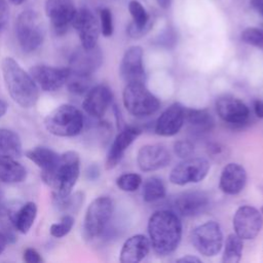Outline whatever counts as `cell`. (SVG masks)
Listing matches in <instances>:
<instances>
[{"mask_svg": "<svg viewBox=\"0 0 263 263\" xmlns=\"http://www.w3.org/2000/svg\"><path fill=\"white\" fill-rule=\"evenodd\" d=\"M147 230L154 252L158 255H168L175 252L181 242L183 225L177 213L159 210L150 216Z\"/></svg>", "mask_w": 263, "mask_h": 263, "instance_id": "cell-1", "label": "cell"}, {"mask_svg": "<svg viewBox=\"0 0 263 263\" xmlns=\"http://www.w3.org/2000/svg\"><path fill=\"white\" fill-rule=\"evenodd\" d=\"M1 71L5 87L14 103L25 109L36 105L40 88L30 73L11 57H5L1 62Z\"/></svg>", "mask_w": 263, "mask_h": 263, "instance_id": "cell-2", "label": "cell"}, {"mask_svg": "<svg viewBox=\"0 0 263 263\" xmlns=\"http://www.w3.org/2000/svg\"><path fill=\"white\" fill-rule=\"evenodd\" d=\"M80 174V157L76 151L69 150L60 154L57 166L48 186L52 188L53 200H59L72 192Z\"/></svg>", "mask_w": 263, "mask_h": 263, "instance_id": "cell-3", "label": "cell"}, {"mask_svg": "<svg viewBox=\"0 0 263 263\" xmlns=\"http://www.w3.org/2000/svg\"><path fill=\"white\" fill-rule=\"evenodd\" d=\"M44 126L49 134L55 137H75L83 130L84 116L75 106L63 104L45 116Z\"/></svg>", "mask_w": 263, "mask_h": 263, "instance_id": "cell-4", "label": "cell"}, {"mask_svg": "<svg viewBox=\"0 0 263 263\" xmlns=\"http://www.w3.org/2000/svg\"><path fill=\"white\" fill-rule=\"evenodd\" d=\"M122 102L126 111L136 117L154 114L160 102L144 84V82L126 83L122 91Z\"/></svg>", "mask_w": 263, "mask_h": 263, "instance_id": "cell-5", "label": "cell"}, {"mask_svg": "<svg viewBox=\"0 0 263 263\" xmlns=\"http://www.w3.org/2000/svg\"><path fill=\"white\" fill-rule=\"evenodd\" d=\"M15 35L24 51H35L42 44L45 36L44 25L40 15L33 10L23 11L15 22Z\"/></svg>", "mask_w": 263, "mask_h": 263, "instance_id": "cell-6", "label": "cell"}, {"mask_svg": "<svg viewBox=\"0 0 263 263\" xmlns=\"http://www.w3.org/2000/svg\"><path fill=\"white\" fill-rule=\"evenodd\" d=\"M114 211V202L110 196L102 195L95 198L87 206L83 233L86 238L92 239L100 236L106 229Z\"/></svg>", "mask_w": 263, "mask_h": 263, "instance_id": "cell-7", "label": "cell"}, {"mask_svg": "<svg viewBox=\"0 0 263 263\" xmlns=\"http://www.w3.org/2000/svg\"><path fill=\"white\" fill-rule=\"evenodd\" d=\"M190 239L195 250L205 257L218 255L224 242L221 226L215 221H206L196 226L191 231Z\"/></svg>", "mask_w": 263, "mask_h": 263, "instance_id": "cell-8", "label": "cell"}, {"mask_svg": "<svg viewBox=\"0 0 263 263\" xmlns=\"http://www.w3.org/2000/svg\"><path fill=\"white\" fill-rule=\"evenodd\" d=\"M210 162L203 157H188L173 167L168 180L172 184L185 186L201 182L209 174Z\"/></svg>", "mask_w": 263, "mask_h": 263, "instance_id": "cell-9", "label": "cell"}, {"mask_svg": "<svg viewBox=\"0 0 263 263\" xmlns=\"http://www.w3.org/2000/svg\"><path fill=\"white\" fill-rule=\"evenodd\" d=\"M232 225L234 233L241 239H254L263 227V217L255 206L240 205L233 215Z\"/></svg>", "mask_w": 263, "mask_h": 263, "instance_id": "cell-10", "label": "cell"}, {"mask_svg": "<svg viewBox=\"0 0 263 263\" xmlns=\"http://www.w3.org/2000/svg\"><path fill=\"white\" fill-rule=\"evenodd\" d=\"M45 12L55 34L63 35L72 26L76 8L73 0H46Z\"/></svg>", "mask_w": 263, "mask_h": 263, "instance_id": "cell-11", "label": "cell"}, {"mask_svg": "<svg viewBox=\"0 0 263 263\" xmlns=\"http://www.w3.org/2000/svg\"><path fill=\"white\" fill-rule=\"evenodd\" d=\"M215 107L219 117L231 125H242L250 117V109L246 103L230 95L219 97Z\"/></svg>", "mask_w": 263, "mask_h": 263, "instance_id": "cell-12", "label": "cell"}, {"mask_svg": "<svg viewBox=\"0 0 263 263\" xmlns=\"http://www.w3.org/2000/svg\"><path fill=\"white\" fill-rule=\"evenodd\" d=\"M102 64L103 53L98 45L91 48L80 46L72 52L68 68L73 73L91 76Z\"/></svg>", "mask_w": 263, "mask_h": 263, "instance_id": "cell-13", "label": "cell"}, {"mask_svg": "<svg viewBox=\"0 0 263 263\" xmlns=\"http://www.w3.org/2000/svg\"><path fill=\"white\" fill-rule=\"evenodd\" d=\"M143 58L144 50L139 45H133L124 51L119 65V74L125 83L145 81L146 73Z\"/></svg>", "mask_w": 263, "mask_h": 263, "instance_id": "cell-14", "label": "cell"}, {"mask_svg": "<svg viewBox=\"0 0 263 263\" xmlns=\"http://www.w3.org/2000/svg\"><path fill=\"white\" fill-rule=\"evenodd\" d=\"M70 69L58 68L47 65H36L30 69V74L34 81L44 91H57L61 89L67 81Z\"/></svg>", "mask_w": 263, "mask_h": 263, "instance_id": "cell-15", "label": "cell"}, {"mask_svg": "<svg viewBox=\"0 0 263 263\" xmlns=\"http://www.w3.org/2000/svg\"><path fill=\"white\" fill-rule=\"evenodd\" d=\"M72 26L76 30L81 46L91 48L97 45L100 35V25L96 15L87 8L76 10Z\"/></svg>", "mask_w": 263, "mask_h": 263, "instance_id": "cell-16", "label": "cell"}, {"mask_svg": "<svg viewBox=\"0 0 263 263\" xmlns=\"http://www.w3.org/2000/svg\"><path fill=\"white\" fill-rule=\"evenodd\" d=\"M113 93L106 84H97L91 86L85 93L82 102L84 112L95 119L102 118L112 104Z\"/></svg>", "mask_w": 263, "mask_h": 263, "instance_id": "cell-17", "label": "cell"}, {"mask_svg": "<svg viewBox=\"0 0 263 263\" xmlns=\"http://www.w3.org/2000/svg\"><path fill=\"white\" fill-rule=\"evenodd\" d=\"M171 162V154L162 144H147L137 153V164L142 172H154Z\"/></svg>", "mask_w": 263, "mask_h": 263, "instance_id": "cell-18", "label": "cell"}, {"mask_svg": "<svg viewBox=\"0 0 263 263\" xmlns=\"http://www.w3.org/2000/svg\"><path fill=\"white\" fill-rule=\"evenodd\" d=\"M185 122V107L181 103H173L157 118L154 132L161 137H173L183 127Z\"/></svg>", "mask_w": 263, "mask_h": 263, "instance_id": "cell-19", "label": "cell"}, {"mask_svg": "<svg viewBox=\"0 0 263 263\" xmlns=\"http://www.w3.org/2000/svg\"><path fill=\"white\" fill-rule=\"evenodd\" d=\"M141 133L142 132L139 127L133 125H127L120 129L108 149L105 161L106 170H112L120 162L127 148L140 136Z\"/></svg>", "mask_w": 263, "mask_h": 263, "instance_id": "cell-20", "label": "cell"}, {"mask_svg": "<svg viewBox=\"0 0 263 263\" xmlns=\"http://www.w3.org/2000/svg\"><path fill=\"white\" fill-rule=\"evenodd\" d=\"M247 171L236 162L227 163L221 171L219 178V188L227 195L239 194L247 184Z\"/></svg>", "mask_w": 263, "mask_h": 263, "instance_id": "cell-21", "label": "cell"}, {"mask_svg": "<svg viewBox=\"0 0 263 263\" xmlns=\"http://www.w3.org/2000/svg\"><path fill=\"white\" fill-rule=\"evenodd\" d=\"M209 195L203 191H186L175 199L177 213L183 217L191 218L200 215L209 206Z\"/></svg>", "mask_w": 263, "mask_h": 263, "instance_id": "cell-22", "label": "cell"}, {"mask_svg": "<svg viewBox=\"0 0 263 263\" xmlns=\"http://www.w3.org/2000/svg\"><path fill=\"white\" fill-rule=\"evenodd\" d=\"M150 240L144 234H134L122 245L119 253L121 263H138L144 260L150 252Z\"/></svg>", "mask_w": 263, "mask_h": 263, "instance_id": "cell-23", "label": "cell"}, {"mask_svg": "<svg viewBox=\"0 0 263 263\" xmlns=\"http://www.w3.org/2000/svg\"><path fill=\"white\" fill-rule=\"evenodd\" d=\"M25 155L41 170V178L47 184L57 166L60 154L48 147L37 146L27 150Z\"/></svg>", "mask_w": 263, "mask_h": 263, "instance_id": "cell-24", "label": "cell"}, {"mask_svg": "<svg viewBox=\"0 0 263 263\" xmlns=\"http://www.w3.org/2000/svg\"><path fill=\"white\" fill-rule=\"evenodd\" d=\"M128 10L133 22L127 27V34L132 38H141L147 34L152 26L150 16L144 6L137 0H130Z\"/></svg>", "mask_w": 263, "mask_h": 263, "instance_id": "cell-25", "label": "cell"}, {"mask_svg": "<svg viewBox=\"0 0 263 263\" xmlns=\"http://www.w3.org/2000/svg\"><path fill=\"white\" fill-rule=\"evenodd\" d=\"M27 178L25 166L12 156L0 155V182L5 184L22 183Z\"/></svg>", "mask_w": 263, "mask_h": 263, "instance_id": "cell-26", "label": "cell"}, {"mask_svg": "<svg viewBox=\"0 0 263 263\" xmlns=\"http://www.w3.org/2000/svg\"><path fill=\"white\" fill-rule=\"evenodd\" d=\"M15 213L12 206L4 202L0 198V231L3 233L8 242L13 243L16 241V227H15Z\"/></svg>", "mask_w": 263, "mask_h": 263, "instance_id": "cell-27", "label": "cell"}, {"mask_svg": "<svg viewBox=\"0 0 263 263\" xmlns=\"http://www.w3.org/2000/svg\"><path fill=\"white\" fill-rule=\"evenodd\" d=\"M185 121L198 132H210L215 125L214 117L206 109L185 108Z\"/></svg>", "mask_w": 263, "mask_h": 263, "instance_id": "cell-28", "label": "cell"}, {"mask_svg": "<svg viewBox=\"0 0 263 263\" xmlns=\"http://www.w3.org/2000/svg\"><path fill=\"white\" fill-rule=\"evenodd\" d=\"M22 141L20 136L8 128H0V155L20 157L22 155Z\"/></svg>", "mask_w": 263, "mask_h": 263, "instance_id": "cell-29", "label": "cell"}, {"mask_svg": "<svg viewBox=\"0 0 263 263\" xmlns=\"http://www.w3.org/2000/svg\"><path fill=\"white\" fill-rule=\"evenodd\" d=\"M37 216V204L33 201H28L23 204L15 213V227L17 232L26 234L34 224Z\"/></svg>", "mask_w": 263, "mask_h": 263, "instance_id": "cell-30", "label": "cell"}, {"mask_svg": "<svg viewBox=\"0 0 263 263\" xmlns=\"http://www.w3.org/2000/svg\"><path fill=\"white\" fill-rule=\"evenodd\" d=\"M223 263H238L241 260L242 250H243V239H241L237 234L230 233L227 235L225 241L223 242Z\"/></svg>", "mask_w": 263, "mask_h": 263, "instance_id": "cell-31", "label": "cell"}, {"mask_svg": "<svg viewBox=\"0 0 263 263\" xmlns=\"http://www.w3.org/2000/svg\"><path fill=\"white\" fill-rule=\"evenodd\" d=\"M143 199L146 202H154L162 199L166 194V188L161 179L158 177H150L143 184Z\"/></svg>", "mask_w": 263, "mask_h": 263, "instance_id": "cell-32", "label": "cell"}, {"mask_svg": "<svg viewBox=\"0 0 263 263\" xmlns=\"http://www.w3.org/2000/svg\"><path fill=\"white\" fill-rule=\"evenodd\" d=\"M84 197L85 196L82 191H76L74 193H70L62 199L53 200V203L61 212L72 215L79 212L84 202Z\"/></svg>", "mask_w": 263, "mask_h": 263, "instance_id": "cell-33", "label": "cell"}, {"mask_svg": "<svg viewBox=\"0 0 263 263\" xmlns=\"http://www.w3.org/2000/svg\"><path fill=\"white\" fill-rule=\"evenodd\" d=\"M65 85L69 92L73 95L81 96L86 93L90 89L91 79H90V76L80 75L70 71Z\"/></svg>", "mask_w": 263, "mask_h": 263, "instance_id": "cell-34", "label": "cell"}, {"mask_svg": "<svg viewBox=\"0 0 263 263\" xmlns=\"http://www.w3.org/2000/svg\"><path fill=\"white\" fill-rule=\"evenodd\" d=\"M142 177L137 173H125L116 179L117 187L124 192H135L142 185Z\"/></svg>", "mask_w": 263, "mask_h": 263, "instance_id": "cell-35", "label": "cell"}, {"mask_svg": "<svg viewBox=\"0 0 263 263\" xmlns=\"http://www.w3.org/2000/svg\"><path fill=\"white\" fill-rule=\"evenodd\" d=\"M74 223H75L74 217L72 215L65 214L62 217L60 222L53 223V224L50 225V228H49L50 235L53 236V237H57V238H61V237L66 236L71 231V229L73 228Z\"/></svg>", "mask_w": 263, "mask_h": 263, "instance_id": "cell-36", "label": "cell"}, {"mask_svg": "<svg viewBox=\"0 0 263 263\" xmlns=\"http://www.w3.org/2000/svg\"><path fill=\"white\" fill-rule=\"evenodd\" d=\"M240 39L246 44L263 49V29L250 27L245 29L240 34Z\"/></svg>", "mask_w": 263, "mask_h": 263, "instance_id": "cell-37", "label": "cell"}, {"mask_svg": "<svg viewBox=\"0 0 263 263\" xmlns=\"http://www.w3.org/2000/svg\"><path fill=\"white\" fill-rule=\"evenodd\" d=\"M100 28L102 34L105 37H110L113 34V17L112 12L109 8H103L100 11Z\"/></svg>", "mask_w": 263, "mask_h": 263, "instance_id": "cell-38", "label": "cell"}, {"mask_svg": "<svg viewBox=\"0 0 263 263\" xmlns=\"http://www.w3.org/2000/svg\"><path fill=\"white\" fill-rule=\"evenodd\" d=\"M174 153L177 157L181 159H185L191 157L194 152V145L192 142L188 140H178L174 143L173 146Z\"/></svg>", "mask_w": 263, "mask_h": 263, "instance_id": "cell-39", "label": "cell"}, {"mask_svg": "<svg viewBox=\"0 0 263 263\" xmlns=\"http://www.w3.org/2000/svg\"><path fill=\"white\" fill-rule=\"evenodd\" d=\"M23 260L27 263H40L43 261L40 254L34 248H27L24 251Z\"/></svg>", "mask_w": 263, "mask_h": 263, "instance_id": "cell-40", "label": "cell"}, {"mask_svg": "<svg viewBox=\"0 0 263 263\" xmlns=\"http://www.w3.org/2000/svg\"><path fill=\"white\" fill-rule=\"evenodd\" d=\"M9 18V8L5 0H0V30H2Z\"/></svg>", "mask_w": 263, "mask_h": 263, "instance_id": "cell-41", "label": "cell"}, {"mask_svg": "<svg viewBox=\"0 0 263 263\" xmlns=\"http://www.w3.org/2000/svg\"><path fill=\"white\" fill-rule=\"evenodd\" d=\"M85 176L88 180L90 181H96L100 177V168L97 164H90L86 171H85Z\"/></svg>", "mask_w": 263, "mask_h": 263, "instance_id": "cell-42", "label": "cell"}, {"mask_svg": "<svg viewBox=\"0 0 263 263\" xmlns=\"http://www.w3.org/2000/svg\"><path fill=\"white\" fill-rule=\"evenodd\" d=\"M253 108L255 115L258 118L263 119V100H255L253 103Z\"/></svg>", "mask_w": 263, "mask_h": 263, "instance_id": "cell-43", "label": "cell"}, {"mask_svg": "<svg viewBox=\"0 0 263 263\" xmlns=\"http://www.w3.org/2000/svg\"><path fill=\"white\" fill-rule=\"evenodd\" d=\"M177 262H181V263H200L201 260L193 255H186L183 257H180L179 259L176 260Z\"/></svg>", "mask_w": 263, "mask_h": 263, "instance_id": "cell-44", "label": "cell"}, {"mask_svg": "<svg viewBox=\"0 0 263 263\" xmlns=\"http://www.w3.org/2000/svg\"><path fill=\"white\" fill-rule=\"evenodd\" d=\"M251 6L263 17V0H251Z\"/></svg>", "mask_w": 263, "mask_h": 263, "instance_id": "cell-45", "label": "cell"}, {"mask_svg": "<svg viewBox=\"0 0 263 263\" xmlns=\"http://www.w3.org/2000/svg\"><path fill=\"white\" fill-rule=\"evenodd\" d=\"M8 243L7 239L5 238V236L3 235V233L0 231V255L3 253V251L6 248V245Z\"/></svg>", "mask_w": 263, "mask_h": 263, "instance_id": "cell-46", "label": "cell"}, {"mask_svg": "<svg viewBox=\"0 0 263 263\" xmlns=\"http://www.w3.org/2000/svg\"><path fill=\"white\" fill-rule=\"evenodd\" d=\"M7 109H8L7 103L0 99V118L5 115V113L7 112Z\"/></svg>", "mask_w": 263, "mask_h": 263, "instance_id": "cell-47", "label": "cell"}, {"mask_svg": "<svg viewBox=\"0 0 263 263\" xmlns=\"http://www.w3.org/2000/svg\"><path fill=\"white\" fill-rule=\"evenodd\" d=\"M171 2H172V0H157L158 5H159L161 8H164V9H166V8L170 7Z\"/></svg>", "mask_w": 263, "mask_h": 263, "instance_id": "cell-48", "label": "cell"}, {"mask_svg": "<svg viewBox=\"0 0 263 263\" xmlns=\"http://www.w3.org/2000/svg\"><path fill=\"white\" fill-rule=\"evenodd\" d=\"M12 4H14V5H20V4H22L25 0H9Z\"/></svg>", "mask_w": 263, "mask_h": 263, "instance_id": "cell-49", "label": "cell"}, {"mask_svg": "<svg viewBox=\"0 0 263 263\" xmlns=\"http://www.w3.org/2000/svg\"><path fill=\"white\" fill-rule=\"evenodd\" d=\"M260 213H261V215H262V217H263V205L261 206V210H260Z\"/></svg>", "mask_w": 263, "mask_h": 263, "instance_id": "cell-50", "label": "cell"}]
</instances>
